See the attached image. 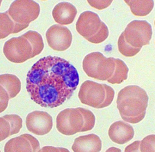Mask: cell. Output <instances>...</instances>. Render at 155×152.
<instances>
[{"label":"cell","instance_id":"ac0fdd59","mask_svg":"<svg viewBox=\"0 0 155 152\" xmlns=\"http://www.w3.org/2000/svg\"><path fill=\"white\" fill-rule=\"evenodd\" d=\"M29 42L32 47V58L39 55L44 47L43 39L37 31H30L22 35Z\"/></svg>","mask_w":155,"mask_h":152},{"label":"cell","instance_id":"5bb4252c","mask_svg":"<svg viewBox=\"0 0 155 152\" xmlns=\"http://www.w3.org/2000/svg\"><path fill=\"white\" fill-rule=\"evenodd\" d=\"M102 147L100 138L95 134L81 136L75 139L72 146L74 152H100Z\"/></svg>","mask_w":155,"mask_h":152},{"label":"cell","instance_id":"ffe728a7","mask_svg":"<svg viewBox=\"0 0 155 152\" xmlns=\"http://www.w3.org/2000/svg\"><path fill=\"white\" fill-rule=\"evenodd\" d=\"M128 68L124 61L119 59H116V67L114 75L108 80L112 84H120L127 78Z\"/></svg>","mask_w":155,"mask_h":152},{"label":"cell","instance_id":"7c38bea8","mask_svg":"<svg viewBox=\"0 0 155 152\" xmlns=\"http://www.w3.org/2000/svg\"><path fill=\"white\" fill-rule=\"evenodd\" d=\"M134 130L130 124L122 121L114 122L108 131L109 136L114 143L123 144L129 142L134 136Z\"/></svg>","mask_w":155,"mask_h":152},{"label":"cell","instance_id":"484cf974","mask_svg":"<svg viewBox=\"0 0 155 152\" xmlns=\"http://www.w3.org/2000/svg\"><path fill=\"white\" fill-rule=\"evenodd\" d=\"M9 99L7 91L2 86H0V113L6 110L8 105Z\"/></svg>","mask_w":155,"mask_h":152},{"label":"cell","instance_id":"603a6c76","mask_svg":"<svg viewBox=\"0 0 155 152\" xmlns=\"http://www.w3.org/2000/svg\"><path fill=\"white\" fill-rule=\"evenodd\" d=\"M108 36V28L106 24L102 21L98 31L94 36L87 40L93 44H99L106 40Z\"/></svg>","mask_w":155,"mask_h":152},{"label":"cell","instance_id":"f546056e","mask_svg":"<svg viewBox=\"0 0 155 152\" xmlns=\"http://www.w3.org/2000/svg\"><path fill=\"white\" fill-rule=\"evenodd\" d=\"M2 2V1H0V6H1V5Z\"/></svg>","mask_w":155,"mask_h":152},{"label":"cell","instance_id":"8992f818","mask_svg":"<svg viewBox=\"0 0 155 152\" xmlns=\"http://www.w3.org/2000/svg\"><path fill=\"white\" fill-rule=\"evenodd\" d=\"M7 11L15 24L18 33L27 28L31 22L38 18L40 7L31 0H17L12 3Z\"/></svg>","mask_w":155,"mask_h":152},{"label":"cell","instance_id":"ba28073f","mask_svg":"<svg viewBox=\"0 0 155 152\" xmlns=\"http://www.w3.org/2000/svg\"><path fill=\"white\" fill-rule=\"evenodd\" d=\"M3 53L6 58L13 63H22L32 58V47L22 36L8 40L4 45Z\"/></svg>","mask_w":155,"mask_h":152},{"label":"cell","instance_id":"8fae6325","mask_svg":"<svg viewBox=\"0 0 155 152\" xmlns=\"http://www.w3.org/2000/svg\"><path fill=\"white\" fill-rule=\"evenodd\" d=\"M102 21L97 13L86 11L81 13L76 23V29L86 40L94 36L99 30Z\"/></svg>","mask_w":155,"mask_h":152},{"label":"cell","instance_id":"44dd1931","mask_svg":"<svg viewBox=\"0 0 155 152\" xmlns=\"http://www.w3.org/2000/svg\"><path fill=\"white\" fill-rule=\"evenodd\" d=\"M118 48L120 52L126 57H134L141 50V48H135L127 44L124 39L123 32L119 38Z\"/></svg>","mask_w":155,"mask_h":152},{"label":"cell","instance_id":"52a82bcc","mask_svg":"<svg viewBox=\"0 0 155 152\" xmlns=\"http://www.w3.org/2000/svg\"><path fill=\"white\" fill-rule=\"evenodd\" d=\"M127 44L135 48L149 45L152 35L151 26L146 21L134 20L129 23L123 32Z\"/></svg>","mask_w":155,"mask_h":152},{"label":"cell","instance_id":"6da1fadb","mask_svg":"<svg viewBox=\"0 0 155 152\" xmlns=\"http://www.w3.org/2000/svg\"><path fill=\"white\" fill-rule=\"evenodd\" d=\"M26 81L31 99L41 107L53 108L72 96L79 83V76L68 60L48 56L32 66Z\"/></svg>","mask_w":155,"mask_h":152},{"label":"cell","instance_id":"cb8c5ba5","mask_svg":"<svg viewBox=\"0 0 155 152\" xmlns=\"http://www.w3.org/2000/svg\"><path fill=\"white\" fill-rule=\"evenodd\" d=\"M155 135H150L139 141V152H155Z\"/></svg>","mask_w":155,"mask_h":152},{"label":"cell","instance_id":"277c9868","mask_svg":"<svg viewBox=\"0 0 155 152\" xmlns=\"http://www.w3.org/2000/svg\"><path fill=\"white\" fill-rule=\"evenodd\" d=\"M114 95L115 91L110 86L91 80L82 83L78 93L81 103L98 109L109 106Z\"/></svg>","mask_w":155,"mask_h":152},{"label":"cell","instance_id":"83f0119b","mask_svg":"<svg viewBox=\"0 0 155 152\" xmlns=\"http://www.w3.org/2000/svg\"><path fill=\"white\" fill-rule=\"evenodd\" d=\"M24 135L29 141L32 147V152H39L40 149V147L38 139L29 134H24Z\"/></svg>","mask_w":155,"mask_h":152},{"label":"cell","instance_id":"2e32d148","mask_svg":"<svg viewBox=\"0 0 155 152\" xmlns=\"http://www.w3.org/2000/svg\"><path fill=\"white\" fill-rule=\"evenodd\" d=\"M129 6L132 13L135 16L144 17L148 15L154 8L153 0L124 1Z\"/></svg>","mask_w":155,"mask_h":152},{"label":"cell","instance_id":"30bf717a","mask_svg":"<svg viewBox=\"0 0 155 152\" xmlns=\"http://www.w3.org/2000/svg\"><path fill=\"white\" fill-rule=\"evenodd\" d=\"M26 126L30 132L38 135H44L50 132L53 126L52 118L47 112L35 111L26 118Z\"/></svg>","mask_w":155,"mask_h":152},{"label":"cell","instance_id":"7402d4cb","mask_svg":"<svg viewBox=\"0 0 155 152\" xmlns=\"http://www.w3.org/2000/svg\"><path fill=\"white\" fill-rule=\"evenodd\" d=\"M9 124L10 126V136L18 134L22 127V120L17 115H6L2 117Z\"/></svg>","mask_w":155,"mask_h":152},{"label":"cell","instance_id":"3957f363","mask_svg":"<svg viewBox=\"0 0 155 152\" xmlns=\"http://www.w3.org/2000/svg\"><path fill=\"white\" fill-rule=\"evenodd\" d=\"M95 123L93 113L81 107L66 108L58 115L56 119L58 131L68 136L91 130Z\"/></svg>","mask_w":155,"mask_h":152},{"label":"cell","instance_id":"4316f807","mask_svg":"<svg viewBox=\"0 0 155 152\" xmlns=\"http://www.w3.org/2000/svg\"><path fill=\"white\" fill-rule=\"evenodd\" d=\"M112 1H87L89 5L98 10L107 8L112 3Z\"/></svg>","mask_w":155,"mask_h":152},{"label":"cell","instance_id":"d6986e66","mask_svg":"<svg viewBox=\"0 0 155 152\" xmlns=\"http://www.w3.org/2000/svg\"><path fill=\"white\" fill-rule=\"evenodd\" d=\"M16 33H17L16 26L8 14V11L0 13V39Z\"/></svg>","mask_w":155,"mask_h":152},{"label":"cell","instance_id":"9c48e42d","mask_svg":"<svg viewBox=\"0 0 155 152\" xmlns=\"http://www.w3.org/2000/svg\"><path fill=\"white\" fill-rule=\"evenodd\" d=\"M49 46L56 51H65L70 47L72 35L67 27L60 25H53L47 31L46 34Z\"/></svg>","mask_w":155,"mask_h":152},{"label":"cell","instance_id":"9a60e30c","mask_svg":"<svg viewBox=\"0 0 155 152\" xmlns=\"http://www.w3.org/2000/svg\"><path fill=\"white\" fill-rule=\"evenodd\" d=\"M0 86L7 91L10 99L15 97L21 89L20 80L17 76L12 74L0 75Z\"/></svg>","mask_w":155,"mask_h":152},{"label":"cell","instance_id":"4dcf8cb0","mask_svg":"<svg viewBox=\"0 0 155 152\" xmlns=\"http://www.w3.org/2000/svg\"></svg>","mask_w":155,"mask_h":152},{"label":"cell","instance_id":"f1b7e54d","mask_svg":"<svg viewBox=\"0 0 155 152\" xmlns=\"http://www.w3.org/2000/svg\"><path fill=\"white\" fill-rule=\"evenodd\" d=\"M139 141H135L126 147L125 152H139Z\"/></svg>","mask_w":155,"mask_h":152},{"label":"cell","instance_id":"e0dca14e","mask_svg":"<svg viewBox=\"0 0 155 152\" xmlns=\"http://www.w3.org/2000/svg\"><path fill=\"white\" fill-rule=\"evenodd\" d=\"M4 151L7 152H32L29 141L24 134L12 138L6 143Z\"/></svg>","mask_w":155,"mask_h":152},{"label":"cell","instance_id":"4fadbf2b","mask_svg":"<svg viewBox=\"0 0 155 152\" xmlns=\"http://www.w3.org/2000/svg\"><path fill=\"white\" fill-rule=\"evenodd\" d=\"M76 7L71 3L61 2L57 4L52 11V17L57 23L60 25L71 24L77 16Z\"/></svg>","mask_w":155,"mask_h":152},{"label":"cell","instance_id":"7a4b0ae2","mask_svg":"<svg viewBox=\"0 0 155 152\" xmlns=\"http://www.w3.org/2000/svg\"><path fill=\"white\" fill-rule=\"evenodd\" d=\"M148 100L147 92L140 87H125L119 92L117 100L121 118L131 124L139 123L146 115Z\"/></svg>","mask_w":155,"mask_h":152},{"label":"cell","instance_id":"5b68a950","mask_svg":"<svg viewBox=\"0 0 155 152\" xmlns=\"http://www.w3.org/2000/svg\"><path fill=\"white\" fill-rule=\"evenodd\" d=\"M82 67L84 72L90 77L108 81L114 75L116 59L106 57L101 52H92L85 57Z\"/></svg>","mask_w":155,"mask_h":152},{"label":"cell","instance_id":"d4e9b609","mask_svg":"<svg viewBox=\"0 0 155 152\" xmlns=\"http://www.w3.org/2000/svg\"><path fill=\"white\" fill-rule=\"evenodd\" d=\"M10 126L3 117L0 118V142L10 136Z\"/></svg>","mask_w":155,"mask_h":152}]
</instances>
